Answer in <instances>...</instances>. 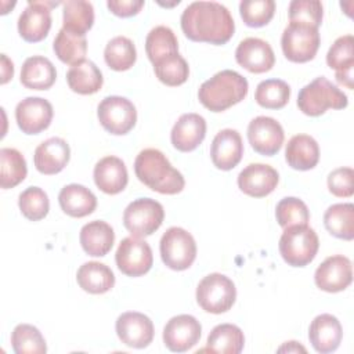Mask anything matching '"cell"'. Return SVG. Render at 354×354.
<instances>
[{
  "mask_svg": "<svg viewBox=\"0 0 354 354\" xmlns=\"http://www.w3.org/2000/svg\"><path fill=\"white\" fill-rule=\"evenodd\" d=\"M354 171L351 167H339L329 173L328 188L330 194L339 198H348L354 192Z\"/></svg>",
  "mask_w": 354,
  "mask_h": 354,
  "instance_id": "obj_46",
  "label": "cell"
},
{
  "mask_svg": "<svg viewBox=\"0 0 354 354\" xmlns=\"http://www.w3.org/2000/svg\"><path fill=\"white\" fill-rule=\"evenodd\" d=\"M97 116L101 126L113 136L127 134L137 122L134 104L120 95L105 97L98 104Z\"/></svg>",
  "mask_w": 354,
  "mask_h": 354,
  "instance_id": "obj_10",
  "label": "cell"
},
{
  "mask_svg": "<svg viewBox=\"0 0 354 354\" xmlns=\"http://www.w3.org/2000/svg\"><path fill=\"white\" fill-rule=\"evenodd\" d=\"M283 129L274 118L257 116L248 126V140L252 148L264 156L279 152L283 144Z\"/></svg>",
  "mask_w": 354,
  "mask_h": 354,
  "instance_id": "obj_13",
  "label": "cell"
},
{
  "mask_svg": "<svg viewBox=\"0 0 354 354\" xmlns=\"http://www.w3.org/2000/svg\"><path fill=\"white\" fill-rule=\"evenodd\" d=\"M76 281L84 292L102 295L113 288L115 275L106 264L100 261H87L79 267Z\"/></svg>",
  "mask_w": 354,
  "mask_h": 354,
  "instance_id": "obj_29",
  "label": "cell"
},
{
  "mask_svg": "<svg viewBox=\"0 0 354 354\" xmlns=\"http://www.w3.org/2000/svg\"><path fill=\"white\" fill-rule=\"evenodd\" d=\"M285 159L295 170H310L319 160L318 142L311 136L296 134L286 144Z\"/></svg>",
  "mask_w": 354,
  "mask_h": 354,
  "instance_id": "obj_26",
  "label": "cell"
},
{
  "mask_svg": "<svg viewBox=\"0 0 354 354\" xmlns=\"http://www.w3.org/2000/svg\"><path fill=\"white\" fill-rule=\"evenodd\" d=\"M53 105L40 97H26L15 108V120L25 134L44 131L53 119Z\"/></svg>",
  "mask_w": 354,
  "mask_h": 354,
  "instance_id": "obj_17",
  "label": "cell"
},
{
  "mask_svg": "<svg viewBox=\"0 0 354 354\" xmlns=\"http://www.w3.org/2000/svg\"><path fill=\"white\" fill-rule=\"evenodd\" d=\"M245 336L239 326L234 324H220L207 336L205 350L221 354H239L243 350Z\"/></svg>",
  "mask_w": 354,
  "mask_h": 354,
  "instance_id": "obj_31",
  "label": "cell"
},
{
  "mask_svg": "<svg viewBox=\"0 0 354 354\" xmlns=\"http://www.w3.org/2000/svg\"><path fill=\"white\" fill-rule=\"evenodd\" d=\"M94 183L105 194L116 195L122 192L129 181L124 162L118 156H105L94 166Z\"/></svg>",
  "mask_w": 354,
  "mask_h": 354,
  "instance_id": "obj_24",
  "label": "cell"
},
{
  "mask_svg": "<svg viewBox=\"0 0 354 354\" xmlns=\"http://www.w3.org/2000/svg\"><path fill=\"white\" fill-rule=\"evenodd\" d=\"M57 79V71L53 62L41 55H33L25 59L21 68V83L30 90H48Z\"/></svg>",
  "mask_w": 354,
  "mask_h": 354,
  "instance_id": "obj_28",
  "label": "cell"
},
{
  "mask_svg": "<svg viewBox=\"0 0 354 354\" xmlns=\"http://www.w3.org/2000/svg\"><path fill=\"white\" fill-rule=\"evenodd\" d=\"M278 351L279 353H282V351H288V353H292V351H295V353H299V351H303V353H306V348L303 347V346H300L297 342H286L283 346H281L279 348H278Z\"/></svg>",
  "mask_w": 354,
  "mask_h": 354,
  "instance_id": "obj_50",
  "label": "cell"
},
{
  "mask_svg": "<svg viewBox=\"0 0 354 354\" xmlns=\"http://www.w3.org/2000/svg\"><path fill=\"white\" fill-rule=\"evenodd\" d=\"M206 136V120L198 113H184L174 123L170 140L173 147L180 152L196 149Z\"/></svg>",
  "mask_w": 354,
  "mask_h": 354,
  "instance_id": "obj_21",
  "label": "cell"
},
{
  "mask_svg": "<svg viewBox=\"0 0 354 354\" xmlns=\"http://www.w3.org/2000/svg\"><path fill=\"white\" fill-rule=\"evenodd\" d=\"M106 6L109 11L118 17L129 18L137 15L144 7L142 0H108Z\"/></svg>",
  "mask_w": 354,
  "mask_h": 354,
  "instance_id": "obj_47",
  "label": "cell"
},
{
  "mask_svg": "<svg viewBox=\"0 0 354 354\" xmlns=\"http://www.w3.org/2000/svg\"><path fill=\"white\" fill-rule=\"evenodd\" d=\"M347 104V95L325 76L315 77L297 95V106L307 116H319L329 108L343 109Z\"/></svg>",
  "mask_w": 354,
  "mask_h": 354,
  "instance_id": "obj_4",
  "label": "cell"
},
{
  "mask_svg": "<svg viewBox=\"0 0 354 354\" xmlns=\"http://www.w3.org/2000/svg\"><path fill=\"white\" fill-rule=\"evenodd\" d=\"M319 43L318 28L299 22H289L281 37L283 55L297 64L311 61L318 51Z\"/></svg>",
  "mask_w": 354,
  "mask_h": 354,
  "instance_id": "obj_8",
  "label": "cell"
},
{
  "mask_svg": "<svg viewBox=\"0 0 354 354\" xmlns=\"http://www.w3.org/2000/svg\"><path fill=\"white\" fill-rule=\"evenodd\" d=\"M283 230L278 245L283 261L292 267H304L310 264L319 248L317 232L307 224L290 225Z\"/></svg>",
  "mask_w": 354,
  "mask_h": 354,
  "instance_id": "obj_5",
  "label": "cell"
},
{
  "mask_svg": "<svg viewBox=\"0 0 354 354\" xmlns=\"http://www.w3.org/2000/svg\"><path fill=\"white\" fill-rule=\"evenodd\" d=\"M104 59L106 65L113 71H127L136 64V46L129 37L116 36L106 43L104 50Z\"/></svg>",
  "mask_w": 354,
  "mask_h": 354,
  "instance_id": "obj_36",
  "label": "cell"
},
{
  "mask_svg": "<svg viewBox=\"0 0 354 354\" xmlns=\"http://www.w3.org/2000/svg\"><path fill=\"white\" fill-rule=\"evenodd\" d=\"M342 337V325L332 314H319L310 324L308 339L317 353L328 354L337 350Z\"/></svg>",
  "mask_w": 354,
  "mask_h": 354,
  "instance_id": "obj_23",
  "label": "cell"
},
{
  "mask_svg": "<svg viewBox=\"0 0 354 354\" xmlns=\"http://www.w3.org/2000/svg\"><path fill=\"white\" fill-rule=\"evenodd\" d=\"M79 239L83 250L88 256L102 257L112 249L115 242V232L108 223L102 220H94L82 227Z\"/></svg>",
  "mask_w": 354,
  "mask_h": 354,
  "instance_id": "obj_25",
  "label": "cell"
},
{
  "mask_svg": "<svg viewBox=\"0 0 354 354\" xmlns=\"http://www.w3.org/2000/svg\"><path fill=\"white\" fill-rule=\"evenodd\" d=\"M53 50L61 62L73 66L84 61L87 53L86 36L61 28L54 39Z\"/></svg>",
  "mask_w": 354,
  "mask_h": 354,
  "instance_id": "obj_32",
  "label": "cell"
},
{
  "mask_svg": "<svg viewBox=\"0 0 354 354\" xmlns=\"http://www.w3.org/2000/svg\"><path fill=\"white\" fill-rule=\"evenodd\" d=\"M290 98V87L281 79H267L257 84L254 100L267 109H281Z\"/></svg>",
  "mask_w": 354,
  "mask_h": 354,
  "instance_id": "obj_39",
  "label": "cell"
},
{
  "mask_svg": "<svg viewBox=\"0 0 354 354\" xmlns=\"http://www.w3.org/2000/svg\"><path fill=\"white\" fill-rule=\"evenodd\" d=\"M137 178L149 189L165 195H174L184 189L183 174L171 166L163 152L155 148L142 149L134 160Z\"/></svg>",
  "mask_w": 354,
  "mask_h": 354,
  "instance_id": "obj_2",
  "label": "cell"
},
{
  "mask_svg": "<svg viewBox=\"0 0 354 354\" xmlns=\"http://www.w3.org/2000/svg\"><path fill=\"white\" fill-rule=\"evenodd\" d=\"M326 64L336 72L354 66V37L344 35L335 40L326 54Z\"/></svg>",
  "mask_w": 354,
  "mask_h": 354,
  "instance_id": "obj_44",
  "label": "cell"
},
{
  "mask_svg": "<svg viewBox=\"0 0 354 354\" xmlns=\"http://www.w3.org/2000/svg\"><path fill=\"white\" fill-rule=\"evenodd\" d=\"M11 346L15 354H44L47 351L41 332L29 324H19L14 328Z\"/></svg>",
  "mask_w": 354,
  "mask_h": 354,
  "instance_id": "obj_40",
  "label": "cell"
},
{
  "mask_svg": "<svg viewBox=\"0 0 354 354\" xmlns=\"http://www.w3.org/2000/svg\"><path fill=\"white\" fill-rule=\"evenodd\" d=\"M278 181V171L264 163H250L238 174L239 189L253 198L267 196L277 188Z\"/></svg>",
  "mask_w": 354,
  "mask_h": 354,
  "instance_id": "obj_19",
  "label": "cell"
},
{
  "mask_svg": "<svg viewBox=\"0 0 354 354\" xmlns=\"http://www.w3.org/2000/svg\"><path fill=\"white\" fill-rule=\"evenodd\" d=\"M28 174L26 160L15 148L0 149V187L3 189L14 188L25 180Z\"/></svg>",
  "mask_w": 354,
  "mask_h": 354,
  "instance_id": "obj_35",
  "label": "cell"
},
{
  "mask_svg": "<svg viewBox=\"0 0 354 354\" xmlns=\"http://www.w3.org/2000/svg\"><path fill=\"white\" fill-rule=\"evenodd\" d=\"M115 328L120 342L133 348H144L153 339V324L142 313L127 311L120 314Z\"/></svg>",
  "mask_w": 354,
  "mask_h": 354,
  "instance_id": "obj_16",
  "label": "cell"
},
{
  "mask_svg": "<svg viewBox=\"0 0 354 354\" xmlns=\"http://www.w3.org/2000/svg\"><path fill=\"white\" fill-rule=\"evenodd\" d=\"M353 69H354V66L343 69V71H339L335 75L337 83L342 84V86H346L348 90H353V87H354V84H353V79H354L353 77Z\"/></svg>",
  "mask_w": 354,
  "mask_h": 354,
  "instance_id": "obj_48",
  "label": "cell"
},
{
  "mask_svg": "<svg viewBox=\"0 0 354 354\" xmlns=\"http://www.w3.org/2000/svg\"><path fill=\"white\" fill-rule=\"evenodd\" d=\"M18 206L24 217L30 221H39L47 216L50 210V201L41 188L29 187L19 194Z\"/></svg>",
  "mask_w": 354,
  "mask_h": 354,
  "instance_id": "obj_42",
  "label": "cell"
},
{
  "mask_svg": "<svg viewBox=\"0 0 354 354\" xmlns=\"http://www.w3.org/2000/svg\"><path fill=\"white\" fill-rule=\"evenodd\" d=\"M71 148L61 137H51L37 145L33 155V163L41 174H57L68 165Z\"/></svg>",
  "mask_w": 354,
  "mask_h": 354,
  "instance_id": "obj_22",
  "label": "cell"
},
{
  "mask_svg": "<svg viewBox=\"0 0 354 354\" xmlns=\"http://www.w3.org/2000/svg\"><path fill=\"white\" fill-rule=\"evenodd\" d=\"M243 142L241 134L234 129L220 130L210 145V158L220 170L234 169L242 159Z\"/></svg>",
  "mask_w": 354,
  "mask_h": 354,
  "instance_id": "obj_20",
  "label": "cell"
},
{
  "mask_svg": "<svg viewBox=\"0 0 354 354\" xmlns=\"http://www.w3.org/2000/svg\"><path fill=\"white\" fill-rule=\"evenodd\" d=\"M153 71L163 84L171 87L185 83L189 76V66L178 53H173L158 59L153 64Z\"/></svg>",
  "mask_w": 354,
  "mask_h": 354,
  "instance_id": "obj_38",
  "label": "cell"
},
{
  "mask_svg": "<svg viewBox=\"0 0 354 354\" xmlns=\"http://www.w3.org/2000/svg\"><path fill=\"white\" fill-rule=\"evenodd\" d=\"M163 206L151 198H138L129 203L123 212V224L136 238L152 235L163 223Z\"/></svg>",
  "mask_w": 354,
  "mask_h": 354,
  "instance_id": "obj_9",
  "label": "cell"
},
{
  "mask_svg": "<svg viewBox=\"0 0 354 354\" xmlns=\"http://www.w3.org/2000/svg\"><path fill=\"white\" fill-rule=\"evenodd\" d=\"M202 326L199 321L188 314H180L167 321L163 328V343L174 353L192 348L201 339Z\"/></svg>",
  "mask_w": 354,
  "mask_h": 354,
  "instance_id": "obj_14",
  "label": "cell"
},
{
  "mask_svg": "<svg viewBox=\"0 0 354 354\" xmlns=\"http://www.w3.org/2000/svg\"><path fill=\"white\" fill-rule=\"evenodd\" d=\"M275 217L282 228L290 225H306L310 220L307 205L295 196H286L277 203Z\"/></svg>",
  "mask_w": 354,
  "mask_h": 354,
  "instance_id": "obj_41",
  "label": "cell"
},
{
  "mask_svg": "<svg viewBox=\"0 0 354 354\" xmlns=\"http://www.w3.org/2000/svg\"><path fill=\"white\" fill-rule=\"evenodd\" d=\"M160 257L166 267L184 271L196 259V243L194 236L181 227H170L160 238Z\"/></svg>",
  "mask_w": 354,
  "mask_h": 354,
  "instance_id": "obj_7",
  "label": "cell"
},
{
  "mask_svg": "<svg viewBox=\"0 0 354 354\" xmlns=\"http://www.w3.org/2000/svg\"><path fill=\"white\" fill-rule=\"evenodd\" d=\"M58 202L62 212L71 217H86L97 207L95 195L80 184L65 185L58 194Z\"/></svg>",
  "mask_w": 354,
  "mask_h": 354,
  "instance_id": "obj_27",
  "label": "cell"
},
{
  "mask_svg": "<svg viewBox=\"0 0 354 354\" xmlns=\"http://www.w3.org/2000/svg\"><path fill=\"white\" fill-rule=\"evenodd\" d=\"M315 285L328 293L342 292L353 281V267L348 257L335 254L325 259L314 274Z\"/></svg>",
  "mask_w": 354,
  "mask_h": 354,
  "instance_id": "obj_15",
  "label": "cell"
},
{
  "mask_svg": "<svg viewBox=\"0 0 354 354\" xmlns=\"http://www.w3.org/2000/svg\"><path fill=\"white\" fill-rule=\"evenodd\" d=\"M181 29L185 37L198 43L225 44L235 32L228 8L217 1H194L181 14Z\"/></svg>",
  "mask_w": 354,
  "mask_h": 354,
  "instance_id": "obj_1",
  "label": "cell"
},
{
  "mask_svg": "<svg viewBox=\"0 0 354 354\" xmlns=\"http://www.w3.org/2000/svg\"><path fill=\"white\" fill-rule=\"evenodd\" d=\"M59 1H28L18 18L19 36L28 43H37L47 37L51 28V8Z\"/></svg>",
  "mask_w": 354,
  "mask_h": 354,
  "instance_id": "obj_12",
  "label": "cell"
},
{
  "mask_svg": "<svg viewBox=\"0 0 354 354\" xmlns=\"http://www.w3.org/2000/svg\"><path fill=\"white\" fill-rule=\"evenodd\" d=\"M236 299L234 282L220 272L206 275L196 288V301L202 310L210 314L228 311Z\"/></svg>",
  "mask_w": 354,
  "mask_h": 354,
  "instance_id": "obj_6",
  "label": "cell"
},
{
  "mask_svg": "<svg viewBox=\"0 0 354 354\" xmlns=\"http://www.w3.org/2000/svg\"><path fill=\"white\" fill-rule=\"evenodd\" d=\"M115 261L120 272L124 275L133 278L141 277L152 267V249L145 241L136 236H127L119 243Z\"/></svg>",
  "mask_w": 354,
  "mask_h": 354,
  "instance_id": "obj_11",
  "label": "cell"
},
{
  "mask_svg": "<svg viewBox=\"0 0 354 354\" xmlns=\"http://www.w3.org/2000/svg\"><path fill=\"white\" fill-rule=\"evenodd\" d=\"M66 82L72 91L82 95H88L100 91L104 77L93 61L84 59L69 68L66 72Z\"/></svg>",
  "mask_w": 354,
  "mask_h": 354,
  "instance_id": "obj_30",
  "label": "cell"
},
{
  "mask_svg": "<svg viewBox=\"0 0 354 354\" xmlns=\"http://www.w3.org/2000/svg\"><path fill=\"white\" fill-rule=\"evenodd\" d=\"M14 75V65L7 58L6 54H1V84H6Z\"/></svg>",
  "mask_w": 354,
  "mask_h": 354,
  "instance_id": "obj_49",
  "label": "cell"
},
{
  "mask_svg": "<svg viewBox=\"0 0 354 354\" xmlns=\"http://www.w3.org/2000/svg\"><path fill=\"white\" fill-rule=\"evenodd\" d=\"M145 51L152 64L165 55L178 53V41L174 32L165 25L152 28L145 39Z\"/></svg>",
  "mask_w": 354,
  "mask_h": 354,
  "instance_id": "obj_37",
  "label": "cell"
},
{
  "mask_svg": "<svg viewBox=\"0 0 354 354\" xmlns=\"http://www.w3.org/2000/svg\"><path fill=\"white\" fill-rule=\"evenodd\" d=\"M275 12L274 0H242L239 3V14L245 25L250 28H261L267 25Z\"/></svg>",
  "mask_w": 354,
  "mask_h": 354,
  "instance_id": "obj_43",
  "label": "cell"
},
{
  "mask_svg": "<svg viewBox=\"0 0 354 354\" xmlns=\"http://www.w3.org/2000/svg\"><path fill=\"white\" fill-rule=\"evenodd\" d=\"M249 91L248 80L238 72L224 69L203 82L198 91L199 102L212 112H223L241 102Z\"/></svg>",
  "mask_w": 354,
  "mask_h": 354,
  "instance_id": "obj_3",
  "label": "cell"
},
{
  "mask_svg": "<svg viewBox=\"0 0 354 354\" xmlns=\"http://www.w3.org/2000/svg\"><path fill=\"white\" fill-rule=\"evenodd\" d=\"M325 228L333 236L344 241L354 238V205L335 203L324 214Z\"/></svg>",
  "mask_w": 354,
  "mask_h": 354,
  "instance_id": "obj_33",
  "label": "cell"
},
{
  "mask_svg": "<svg viewBox=\"0 0 354 354\" xmlns=\"http://www.w3.org/2000/svg\"><path fill=\"white\" fill-rule=\"evenodd\" d=\"M236 62L250 73L268 72L275 64L271 46L259 37L243 39L235 50Z\"/></svg>",
  "mask_w": 354,
  "mask_h": 354,
  "instance_id": "obj_18",
  "label": "cell"
},
{
  "mask_svg": "<svg viewBox=\"0 0 354 354\" xmlns=\"http://www.w3.org/2000/svg\"><path fill=\"white\" fill-rule=\"evenodd\" d=\"M324 8L318 0H293L289 4V21L318 28L322 22Z\"/></svg>",
  "mask_w": 354,
  "mask_h": 354,
  "instance_id": "obj_45",
  "label": "cell"
},
{
  "mask_svg": "<svg viewBox=\"0 0 354 354\" xmlns=\"http://www.w3.org/2000/svg\"><path fill=\"white\" fill-rule=\"evenodd\" d=\"M62 28L77 35L86 36L94 24V8L90 1L68 0L62 3Z\"/></svg>",
  "mask_w": 354,
  "mask_h": 354,
  "instance_id": "obj_34",
  "label": "cell"
}]
</instances>
